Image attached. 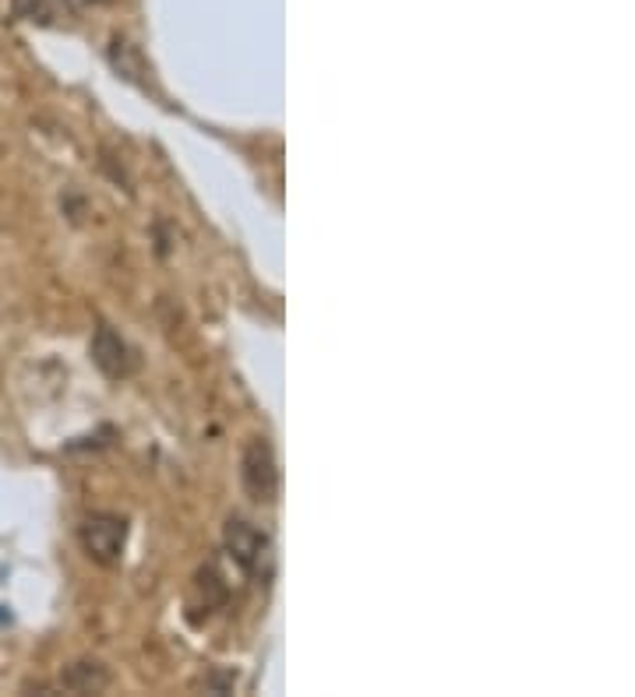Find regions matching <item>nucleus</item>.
<instances>
[{
  "label": "nucleus",
  "instance_id": "obj_1",
  "mask_svg": "<svg viewBox=\"0 0 635 697\" xmlns=\"http://www.w3.org/2000/svg\"><path fill=\"white\" fill-rule=\"evenodd\" d=\"M127 539V521L116 515H96L81 525V547L99 564H116Z\"/></svg>",
  "mask_w": 635,
  "mask_h": 697
},
{
  "label": "nucleus",
  "instance_id": "obj_2",
  "mask_svg": "<svg viewBox=\"0 0 635 697\" xmlns=\"http://www.w3.org/2000/svg\"><path fill=\"white\" fill-rule=\"evenodd\" d=\"M244 486L255 501H272L279 490V472L276 458L265 437H255L244 451Z\"/></svg>",
  "mask_w": 635,
  "mask_h": 697
},
{
  "label": "nucleus",
  "instance_id": "obj_3",
  "mask_svg": "<svg viewBox=\"0 0 635 697\" xmlns=\"http://www.w3.org/2000/svg\"><path fill=\"white\" fill-rule=\"evenodd\" d=\"M226 547H230V557L250 574H258L261 560H269V539H265L258 529H250L247 521H237V518L226 525Z\"/></svg>",
  "mask_w": 635,
  "mask_h": 697
},
{
  "label": "nucleus",
  "instance_id": "obj_4",
  "mask_svg": "<svg viewBox=\"0 0 635 697\" xmlns=\"http://www.w3.org/2000/svg\"><path fill=\"white\" fill-rule=\"evenodd\" d=\"M92 360L96 367L107 373V378H124V373L135 370V356H131L127 342L113 328H99L92 338Z\"/></svg>",
  "mask_w": 635,
  "mask_h": 697
},
{
  "label": "nucleus",
  "instance_id": "obj_5",
  "mask_svg": "<svg viewBox=\"0 0 635 697\" xmlns=\"http://www.w3.org/2000/svg\"><path fill=\"white\" fill-rule=\"evenodd\" d=\"M64 684H68L71 690L89 694V690H103L110 684V676L99 662H78V666H71V673L64 676Z\"/></svg>",
  "mask_w": 635,
  "mask_h": 697
},
{
  "label": "nucleus",
  "instance_id": "obj_6",
  "mask_svg": "<svg viewBox=\"0 0 635 697\" xmlns=\"http://www.w3.org/2000/svg\"><path fill=\"white\" fill-rule=\"evenodd\" d=\"M19 14H25L29 22H49V8L43 0H19Z\"/></svg>",
  "mask_w": 635,
  "mask_h": 697
},
{
  "label": "nucleus",
  "instance_id": "obj_7",
  "mask_svg": "<svg viewBox=\"0 0 635 697\" xmlns=\"http://www.w3.org/2000/svg\"><path fill=\"white\" fill-rule=\"evenodd\" d=\"M8 620H11V617H8V609H4V606H0V623H8Z\"/></svg>",
  "mask_w": 635,
  "mask_h": 697
}]
</instances>
